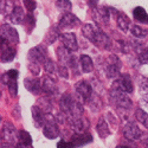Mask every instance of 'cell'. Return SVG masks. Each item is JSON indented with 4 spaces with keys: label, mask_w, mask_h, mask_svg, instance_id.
<instances>
[{
    "label": "cell",
    "mask_w": 148,
    "mask_h": 148,
    "mask_svg": "<svg viewBox=\"0 0 148 148\" xmlns=\"http://www.w3.org/2000/svg\"><path fill=\"white\" fill-rule=\"evenodd\" d=\"M110 100H112V102L115 106H117L120 108H130L132 107L130 98L128 97V95L126 94L125 90H122L117 81L113 84L112 89H110Z\"/></svg>",
    "instance_id": "obj_1"
},
{
    "label": "cell",
    "mask_w": 148,
    "mask_h": 148,
    "mask_svg": "<svg viewBox=\"0 0 148 148\" xmlns=\"http://www.w3.org/2000/svg\"><path fill=\"white\" fill-rule=\"evenodd\" d=\"M19 140V132H17L16 127L10 122H5L1 128V141L16 145Z\"/></svg>",
    "instance_id": "obj_2"
},
{
    "label": "cell",
    "mask_w": 148,
    "mask_h": 148,
    "mask_svg": "<svg viewBox=\"0 0 148 148\" xmlns=\"http://www.w3.org/2000/svg\"><path fill=\"white\" fill-rule=\"evenodd\" d=\"M46 51L43 46H37L33 47L32 50L29 52V60L30 64H36V65H40L44 64L46 60Z\"/></svg>",
    "instance_id": "obj_3"
},
{
    "label": "cell",
    "mask_w": 148,
    "mask_h": 148,
    "mask_svg": "<svg viewBox=\"0 0 148 148\" xmlns=\"http://www.w3.org/2000/svg\"><path fill=\"white\" fill-rule=\"evenodd\" d=\"M75 89H76V92L82 102H88L90 100V97L92 95V89H91V85L88 82H85V81L78 82L76 84Z\"/></svg>",
    "instance_id": "obj_4"
},
{
    "label": "cell",
    "mask_w": 148,
    "mask_h": 148,
    "mask_svg": "<svg viewBox=\"0 0 148 148\" xmlns=\"http://www.w3.org/2000/svg\"><path fill=\"white\" fill-rule=\"evenodd\" d=\"M1 39H5L6 42H8L10 44H17L19 42V34L17 32V30L14 27H12L7 24L1 25Z\"/></svg>",
    "instance_id": "obj_5"
},
{
    "label": "cell",
    "mask_w": 148,
    "mask_h": 148,
    "mask_svg": "<svg viewBox=\"0 0 148 148\" xmlns=\"http://www.w3.org/2000/svg\"><path fill=\"white\" fill-rule=\"evenodd\" d=\"M120 69H121V63L117 57L110 56L107 59V65H106V72L108 77H117L120 75Z\"/></svg>",
    "instance_id": "obj_6"
},
{
    "label": "cell",
    "mask_w": 148,
    "mask_h": 148,
    "mask_svg": "<svg viewBox=\"0 0 148 148\" xmlns=\"http://www.w3.org/2000/svg\"><path fill=\"white\" fill-rule=\"evenodd\" d=\"M92 44H95L98 47H103V49H108L110 46V39L109 37L100 29V27H96L95 33L92 36V38L90 40Z\"/></svg>",
    "instance_id": "obj_7"
},
{
    "label": "cell",
    "mask_w": 148,
    "mask_h": 148,
    "mask_svg": "<svg viewBox=\"0 0 148 148\" xmlns=\"http://www.w3.org/2000/svg\"><path fill=\"white\" fill-rule=\"evenodd\" d=\"M43 134L44 136L50 139V140H53L56 138H58L59 135V128L57 126L56 121L51 117L50 121L45 119V125H44V128H43Z\"/></svg>",
    "instance_id": "obj_8"
},
{
    "label": "cell",
    "mask_w": 148,
    "mask_h": 148,
    "mask_svg": "<svg viewBox=\"0 0 148 148\" xmlns=\"http://www.w3.org/2000/svg\"><path fill=\"white\" fill-rule=\"evenodd\" d=\"M79 24H81V20L75 14L70 13V12H65L59 20L60 29H72V27L78 26Z\"/></svg>",
    "instance_id": "obj_9"
},
{
    "label": "cell",
    "mask_w": 148,
    "mask_h": 148,
    "mask_svg": "<svg viewBox=\"0 0 148 148\" xmlns=\"http://www.w3.org/2000/svg\"><path fill=\"white\" fill-rule=\"evenodd\" d=\"M123 135L126 136V139L135 141V140H139L141 138L142 132L135 122H129L128 125L125 127V129H123Z\"/></svg>",
    "instance_id": "obj_10"
},
{
    "label": "cell",
    "mask_w": 148,
    "mask_h": 148,
    "mask_svg": "<svg viewBox=\"0 0 148 148\" xmlns=\"http://www.w3.org/2000/svg\"><path fill=\"white\" fill-rule=\"evenodd\" d=\"M16 57V49L12 47V44L1 39V62L7 63V62L13 60Z\"/></svg>",
    "instance_id": "obj_11"
},
{
    "label": "cell",
    "mask_w": 148,
    "mask_h": 148,
    "mask_svg": "<svg viewBox=\"0 0 148 148\" xmlns=\"http://www.w3.org/2000/svg\"><path fill=\"white\" fill-rule=\"evenodd\" d=\"M60 40L63 43L64 47H66L69 51H75L77 50V39L76 36L71 33V32H66L60 36Z\"/></svg>",
    "instance_id": "obj_12"
},
{
    "label": "cell",
    "mask_w": 148,
    "mask_h": 148,
    "mask_svg": "<svg viewBox=\"0 0 148 148\" xmlns=\"http://www.w3.org/2000/svg\"><path fill=\"white\" fill-rule=\"evenodd\" d=\"M92 16L94 19L97 23H102V24H107L109 20V10L106 7H96L92 8Z\"/></svg>",
    "instance_id": "obj_13"
},
{
    "label": "cell",
    "mask_w": 148,
    "mask_h": 148,
    "mask_svg": "<svg viewBox=\"0 0 148 148\" xmlns=\"http://www.w3.org/2000/svg\"><path fill=\"white\" fill-rule=\"evenodd\" d=\"M71 141L73 142V145L76 147H81L87 143H90L92 141V136L88 133H76L71 138Z\"/></svg>",
    "instance_id": "obj_14"
},
{
    "label": "cell",
    "mask_w": 148,
    "mask_h": 148,
    "mask_svg": "<svg viewBox=\"0 0 148 148\" xmlns=\"http://www.w3.org/2000/svg\"><path fill=\"white\" fill-rule=\"evenodd\" d=\"M69 122L76 133H83L89 126V123H87V121L82 116L81 117H69Z\"/></svg>",
    "instance_id": "obj_15"
},
{
    "label": "cell",
    "mask_w": 148,
    "mask_h": 148,
    "mask_svg": "<svg viewBox=\"0 0 148 148\" xmlns=\"http://www.w3.org/2000/svg\"><path fill=\"white\" fill-rule=\"evenodd\" d=\"M24 84H25V88L33 94H38L39 90L43 89V83H40L38 78H26L24 81Z\"/></svg>",
    "instance_id": "obj_16"
},
{
    "label": "cell",
    "mask_w": 148,
    "mask_h": 148,
    "mask_svg": "<svg viewBox=\"0 0 148 148\" xmlns=\"http://www.w3.org/2000/svg\"><path fill=\"white\" fill-rule=\"evenodd\" d=\"M31 113H32V116H33V120L36 122V126L37 127H42L45 125V115L43 114L42 109L37 106H33L31 108Z\"/></svg>",
    "instance_id": "obj_17"
},
{
    "label": "cell",
    "mask_w": 148,
    "mask_h": 148,
    "mask_svg": "<svg viewBox=\"0 0 148 148\" xmlns=\"http://www.w3.org/2000/svg\"><path fill=\"white\" fill-rule=\"evenodd\" d=\"M25 13H24V10L19 6L14 7L13 12L10 14V20L13 24H21L24 20H25Z\"/></svg>",
    "instance_id": "obj_18"
},
{
    "label": "cell",
    "mask_w": 148,
    "mask_h": 148,
    "mask_svg": "<svg viewBox=\"0 0 148 148\" xmlns=\"http://www.w3.org/2000/svg\"><path fill=\"white\" fill-rule=\"evenodd\" d=\"M117 82L120 84V87L122 88V90H125L126 92H129V94L133 92L134 87H133V82L129 75H122Z\"/></svg>",
    "instance_id": "obj_19"
},
{
    "label": "cell",
    "mask_w": 148,
    "mask_h": 148,
    "mask_svg": "<svg viewBox=\"0 0 148 148\" xmlns=\"http://www.w3.org/2000/svg\"><path fill=\"white\" fill-rule=\"evenodd\" d=\"M73 103H75V101L72 100V97L69 94L63 95V96H62V98H60V108H62V110H63L66 115L71 112V108H72Z\"/></svg>",
    "instance_id": "obj_20"
},
{
    "label": "cell",
    "mask_w": 148,
    "mask_h": 148,
    "mask_svg": "<svg viewBox=\"0 0 148 148\" xmlns=\"http://www.w3.org/2000/svg\"><path fill=\"white\" fill-rule=\"evenodd\" d=\"M96 129H97V133L100 135V138L102 139H106L107 136L110 135V132H109V127L107 125V122L103 117L100 119V121L97 122V126H96Z\"/></svg>",
    "instance_id": "obj_21"
},
{
    "label": "cell",
    "mask_w": 148,
    "mask_h": 148,
    "mask_svg": "<svg viewBox=\"0 0 148 148\" xmlns=\"http://www.w3.org/2000/svg\"><path fill=\"white\" fill-rule=\"evenodd\" d=\"M81 68H82V71L85 72V73L91 72L94 70L92 59L87 55H82V57H81Z\"/></svg>",
    "instance_id": "obj_22"
},
{
    "label": "cell",
    "mask_w": 148,
    "mask_h": 148,
    "mask_svg": "<svg viewBox=\"0 0 148 148\" xmlns=\"http://www.w3.org/2000/svg\"><path fill=\"white\" fill-rule=\"evenodd\" d=\"M43 90L46 94H55L57 92V84L51 77H46L43 81Z\"/></svg>",
    "instance_id": "obj_23"
},
{
    "label": "cell",
    "mask_w": 148,
    "mask_h": 148,
    "mask_svg": "<svg viewBox=\"0 0 148 148\" xmlns=\"http://www.w3.org/2000/svg\"><path fill=\"white\" fill-rule=\"evenodd\" d=\"M133 14H134V18L141 21V23H146L148 24V13L145 11L143 7L141 6H138V7H135L134 11H133Z\"/></svg>",
    "instance_id": "obj_24"
},
{
    "label": "cell",
    "mask_w": 148,
    "mask_h": 148,
    "mask_svg": "<svg viewBox=\"0 0 148 148\" xmlns=\"http://www.w3.org/2000/svg\"><path fill=\"white\" fill-rule=\"evenodd\" d=\"M117 25L122 31H125V32L128 31V29H129L130 20L125 13H122V12H119V14H117Z\"/></svg>",
    "instance_id": "obj_25"
},
{
    "label": "cell",
    "mask_w": 148,
    "mask_h": 148,
    "mask_svg": "<svg viewBox=\"0 0 148 148\" xmlns=\"http://www.w3.org/2000/svg\"><path fill=\"white\" fill-rule=\"evenodd\" d=\"M135 117H136L138 122H140L141 125L145 126V128L148 129V113H146L142 109H136V112H135Z\"/></svg>",
    "instance_id": "obj_26"
},
{
    "label": "cell",
    "mask_w": 148,
    "mask_h": 148,
    "mask_svg": "<svg viewBox=\"0 0 148 148\" xmlns=\"http://www.w3.org/2000/svg\"><path fill=\"white\" fill-rule=\"evenodd\" d=\"M13 1L12 0H1V13L11 14L13 12Z\"/></svg>",
    "instance_id": "obj_27"
},
{
    "label": "cell",
    "mask_w": 148,
    "mask_h": 148,
    "mask_svg": "<svg viewBox=\"0 0 148 148\" xmlns=\"http://www.w3.org/2000/svg\"><path fill=\"white\" fill-rule=\"evenodd\" d=\"M130 31H132L133 36H135L136 38H145V37L147 36V30H145L143 27H141V26H139V25L132 26Z\"/></svg>",
    "instance_id": "obj_28"
},
{
    "label": "cell",
    "mask_w": 148,
    "mask_h": 148,
    "mask_svg": "<svg viewBox=\"0 0 148 148\" xmlns=\"http://www.w3.org/2000/svg\"><path fill=\"white\" fill-rule=\"evenodd\" d=\"M56 6L60 11L69 12L71 10V7H72V4H71L70 0H57V1H56Z\"/></svg>",
    "instance_id": "obj_29"
},
{
    "label": "cell",
    "mask_w": 148,
    "mask_h": 148,
    "mask_svg": "<svg viewBox=\"0 0 148 148\" xmlns=\"http://www.w3.org/2000/svg\"><path fill=\"white\" fill-rule=\"evenodd\" d=\"M19 142L25 143V145H31L32 143L31 135L26 130H20L19 132Z\"/></svg>",
    "instance_id": "obj_30"
},
{
    "label": "cell",
    "mask_w": 148,
    "mask_h": 148,
    "mask_svg": "<svg viewBox=\"0 0 148 148\" xmlns=\"http://www.w3.org/2000/svg\"><path fill=\"white\" fill-rule=\"evenodd\" d=\"M43 65H44V70H45L47 73H53V72L56 71V65H55V63H53L52 59H49V58H47Z\"/></svg>",
    "instance_id": "obj_31"
},
{
    "label": "cell",
    "mask_w": 148,
    "mask_h": 148,
    "mask_svg": "<svg viewBox=\"0 0 148 148\" xmlns=\"http://www.w3.org/2000/svg\"><path fill=\"white\" fill-rule=\"evenodd\" d=\"M7 85H8V91L11 94V96L16 97L17 94H18V84H17V81L16 79H11Z\"/></svg>",
    "instance_id": "obj_32"
},
{
    "label": "cell",
    "mask_w": 148,
    "mask_h": 148,
    "mask_svg": "<svg viewBox=\"0 0 148 148\" xmlns=\"http://www.w3.org/2000/svg\"><path fill=\"white\" fill-rule=\"evenodd\" d=\"M140 91L141 94L148 100V78H143L140 84Z\"/></svg>",
    "instance_id": "obj_33"
},
{
    "label": "cell",
    "mask_w": 148,
    "mask_h": 148,
    "mask_svg": "<svg viewBox=\"0 0 148 148\" xmlns=\"http://www.w3.org/2000/svg\"><path fill=\"white\" fill-rule=\"evenodd\" d=\"M139 60H140L141 64H148V47H146L145 50L140 53Z\"/></svg>",
    "instance_id": "obj_34"
},
{
    "label": "cell",
    "mask_w": 148,
    "mask_h": 148,
    "mask_svg": "<svg viewBox=\"0 0 148 148\" xmlns=\"http://www.w3.org/2000/svg\"><path fill=\"white\" fill-rule=\"evenodd\" d=\"M57 148H76V146L72 141H59L57 143Z\"/></svg>",
    "instance_id": "obj_35"
},
{
    "label": "cell",
    "mask_w": 148,
    "mask_h": 148,
    "mask_svg": "<svg viewBox=\"0 0 148 148\" xmlns=\"http://www.w3.org/2000/svg\"><path fill=\"white\" fill-rule=\"evenodd\" d=\"M24 5H25V7L30 12H32L36 8V1H34V0H24Z\"/></svg>",
    "instance_id": "obj_36"
},
{
    "label": "cell",
    "mask_w": 148,
    "mask_h": 148,
    "mask_svg": "<svg viewBox=\"0 0 148 148\" xmlns=\"http://www.w3.org/2000/svg\"><path fill=\"white\" fill-rule=\"evenodd\" d=\"M6 73H7V76L10 77V79H17V77H18V71L17 70H10Z\"/></svg>",
    "instance_id": "obj_37"
},
{
    "label": "cell",
    "mask_w": 148,
    "mask_h": 148,
    "mask_svg": "<svg viewBox=\"0 0 148 148\" xmlns=\"http://www.w3.org/2000/svg\"><path fill=\"white\" fill-rule=\"evenodd\" d=\"M1 148H17V146L8 143V142H5V141H1Z\"/></svg>",
    "instance_id": "obj_38"
},
{
    "label": "cell",
    "mask_w": 148,
    "mask_h": 148,
    "mask_svg": "<svg viewBox=\"0 0 148 148\" xmlns=\"http://www.w3.org/2000/svg\"><path fill=\"white\" fill-rule=\"evenodd\" d=\"M16 146H17V148H33L31 145H25V143H21V142L17 143Z\"/></svg>",
    "instance_id": "obj_39"
},
{
    "label": "cell",
    "mask_w": 148,
    "mask_h": 148,
    "mask_svg": "<svg viewBox=\"0 0 148 148\" xmlns=\"http://www.w3.org/2000/svg\"><path fill=\"white\" fill-rule=\"evenodd\" d=\"M89 5L92 8H96L97 7V0H89Z\"/></svg>",
    "instance_id": "obj_40"
},
{
    "label": "cell",
    "mask_w": 148,
    "mask_h": 148,
    "mask_svg": "<svg viewBox=\"0 0 148 148\" xmlns=\"http://www.w3.org/2000/svg\"><path fill=\"white\" fill-rule=\"evenodd\" d=\"M116 148H126V147H123V146H119V147H116Z\"/></svg>",
    "instance_id": "obj_41"
}]
</instances>
